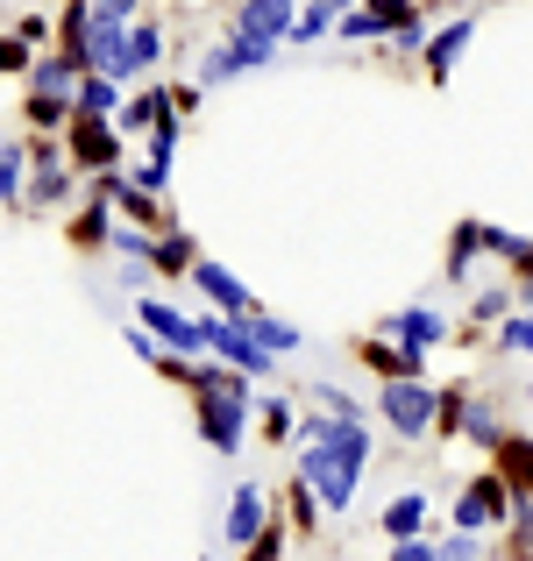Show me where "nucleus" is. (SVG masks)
<instances>
[{"label":"nucleus","mask_w":533,"mask_h":561,"mask_svg":"<svg viewBox=\"0 0 533 561\" xmlns=\"http://www.w3.org/2000/svg\"><path fill=\"white\" fill-rule=\"evenodd\" d=\"M299 440H306V448H299L306 491H320V505L349 512L355 477H363V462H370V434H363L355 420H306Z\"/></svg>","instance_id":"nucleus-1"},{"label":"nucleus","mask_w":533,"mask_h":561,"mask_svg":"<svg viewBox=\"0 0 533 561\" xmlns=\"http://www.w3.org/2000/svg\"><path fill=\"white\" fill-rule=\"evenodd\" d=\"M192 391H200V434H206V448H220V455H235V440H242V412H249V377H235V370H192Z\"/></svg>","instance_id":"nucleus-2"},{"label":"nucleus","mask_w":533,"mask_h":561,"mask_svg":"<svg viewBox=\"0 0 533 561\" xmlns=\"http://www.w3.org/2000/svg\"><path fill=\"white\" fill-rule=\"evenodd\" d=\"M200 334H206V348H214V356L228 363L235 377H263V370H271V356H263V348H257V334H249V320L206 313V320H200Z\"/></svg>","instance_id":"nucleus-3"},{"label":"nucleus","mask_w":533,"mask_h":561,"mask_svg":"<svg viewBox=\"0 0 533 561\" xmlns=\"http://www.w3.org/2000/svg\"><path fill=\"white\" fill-rule=\"evenodd\" d=\"M292 22H299V8H292V0H242V8H235V43L277 50V43L292 36Z\"/></svg>","instance_id":"nucleus-4"},{"label":"nucleus","mask_w":533,"mask_h":561,"mask_svg":"<svg viewBox=\"0 0 533 561\" xmlns=\"http://www.w3.org/2000/svg\"><path fill=\"white\" fill-rule=\"evenodd\" d=\"M65 150L79 157V164L114 171V164H122V128L100 122V114H71V122H65Z\"/></svg>","instance_id":"nucleus-5"},{"label":"nucleus","mask_w":533,"mask_h":561,"mask_svg":"<svg viewBox=\"0 0 533 561\" xmlns=\"http://www.w3.org/2000/svg\"><path fill=\"white\" fill-rule=\"evenodd\" d=\"M377 412L398 426V434H427V426H434V391H427L420 377H392L384 398H377Z\"/></svg>","instance_id":"nucleus-6"},{"label":"nucleus","mask_w":533,"mask_h":561,"mask_svg":"<svg viewBox=\"0 0 533 561\" xmlns=\"http://www.w3.org/2000/svg\"><path fill=\"white\" fill-rule=\"evenodd\" d=\"M512 512V491L498 477H477L463 497H455V534H477V526H491V519H506Z\"/></svg>","instance_id":"nucleus-7"},{"label":"nucleus","mask_w":533,"mask_h":561,"mask_svg":"<svg viewBox=\"0 0 533 561\" xmlns=\"http://www.w3.org/2000/svg\"><path fill=\"white\" fill-rule=\"evenodd\" d=\"M143 328H150V334H165V342H171V356H192V348H206L200 320H185V313H178V306H165V299H143Z\"/></svg>","instance_id":"nucleus-8"},{"label":"nucleus","mask_w":533,"mask_h":561,"mask_svg":"<svg viewBox=\"0 0 533 561\" xmlns=\"http://www.w3.org/2000/svg\"><path fill=\"white\" fill-rule=\"evenodd\" d=\"M257 65H271V50H257V43H220V50L200 57V79L220 85V79H242V71H257Z\"/></svg>","instance_id":"nucleus-9"},{"label":"nucleus","mask_w":533,"mask_h":561,"mask_svg":"<svg viewBox=\"0 0 533 561\" xmlns=\"http://www.w3.org/2000/svg\"><path fill=\"white\" fill-rule=\"evenodd\" d=\"M192 285H200L228 320H249V291H242V277H228L220 263H192Z\"/></svg>","instance_id":"nucleus-10"},{"label":"nucleus","mask_w":533,"mask_h":561,"mask_svg":"<svg viewBox=\"0 0 533 561\" xmlns=\"http://www.w3.org/2000/svg\"><path fill=\"white\" fill-rule=\"evenodd\" d=\"M271 526V512H263V491L249 483V491H235L228 505V548H257V534Z\"/></svg>","instance_id":"nucleus-11"},{"label":"nucleus","mask_w":533,"mask_h":561,"mask_svg":"<svg viewBox=\"0 0 533 561\" xmlns=\"http://www.w3.org/2000/svg\"><path fill=\"white\" fill-rule=\"evenodd\" d=\"M384 334H392L398 348H434V342H441L449 328H441V313H434V306H406V313H398V320H392Z\"/></svg>","instance_id":"nucleus-12"},{"label":"nucleus","mask_w":533,"mask_h":561,"mask_svg":"<svg viewBox=\"0 0 533 561\" xmlns=\"http://www.w3.org/2000/svg\"><path fill=\"white\" fill-rule=\"evenodd\" d=\"M65 192H71V171L57 157V142H36V192H29V206H57Z\"/></svg>","instance_id":"nucleus-13"},{"label":"nucleus","mask_w":533,"mask_h":561,"mask_svg":"<svg viewBox=\"0 0 533 561\" xmlns=\"http://www.w3.org/2000/svg\"><path fill=\"white\" fill-rule=\"evenodd\" d=\"M498 483H506L512 497H526L533 491V440H498Z\"/></svg>","instance_id":"nucleus-14"},{"label":"nucleus","mask_w":533,"mask_h":561,"mask_svg":"<svg viewBox=\"0 0 533 561\" xmlns=\"http://www.w3.org/2000/svg\"><path fill=\"white\" fill-rule=\"evenodd\" d=\"M71 114H100V122H114V114H122V93H114V79H93V71H86L79 93H71Z\"/></svg>","instance_id":"nucleus-15"},{"label":"nucleus","mask_w":533,"mask_h":561,"mask_svg":"<svg viewBox=\"0 0 533 561\" xmlns=\"http://www.w3.org/2000/svg\"><path fill=\"white\" fill-rule=\"evenodd\" d=\"M355 8V0H314V8H306L299 14V22H292V36H299V43H314V36H328V28L334 22H342V14Z\"/></svg>","instance_id":"nucleus-16"},{"label":"nucleus","mask_w":533,"mask_h":561,"mask_svg":"<svg viewBox=\"0 0 533 561\" xmlns=\"http://www.w3.org/2000/svg\"><path fill=\"white\" fill-rule=\"evenodd\" d=\"M463 43H469V22L441 28V36L427 43V71H434V79H449V71H455V57H463Z\"/></svg>","instance_id":"nucleus-17"},{"label":"nucleus","mask_w":533,"mask_h":561,"mask_svg":"<svg viewBox=\"0 0 533 561\" xmlns=\"http://www.w3.org/2000/svg\"><path fill=\"white\" fill-rule=\"evenodd\" d=\"M249 334H257V348H263V356H292V348L306 342V334L292 328V320H249Z\"/></svg>","instance_id":"nucleus-18"},{"label":"nucleus","mask_w":533,"mask_h":561,"mask_svg":"<svg viewBox=\"0 0 533 561\" xmlns=\"http://www.w3.org/2000/svg\"><path fill=\"white\" fill-rule=\"evenodd\" d=\"M420 512H427V497H392V505H384V534L412 540V534H420Z\"/></svg>","instance_id":"nucleus-19"},{"label":"nucleus","mask_w":533,"mask_h":561,"mask_svg":"<svg viewBox=\"0 0 533 561\" xmlns=\"http://www.w3.org/2000/svg\"><path fill=\"white\" fill-rule=\"evenodd\" d=\"M150 263H157V271H192V242H185V234H157Z\"/></svg>","instance_id":"nucleus-20"},{"label":"nucleus","mask_w":533,"mask_h":561,"mask_svg":"<svg viewBox=\"0 0 533 561\" xmlns=\"http://www.w3.org/2000/svg\"><path fill=\"white\" fill-rule=\"evenodd\" d=\"M157 43H165V36H157L150 22H136V28H128V65L150 71V65H157Z\"/></svg>","instance_id":"nucleus-21"},{"label":"nucleus","mask_w":533,"mask_h":561,"mask_svg":"<svg viewBox=\"0 0 533 561\" xmlns=\"http://www.w3.org/2000/svg\"><path fill=\"white\" fill-rule=\"evenodd\" d=\"M463 434L484 440V448H498V440H506V434H498V412H491V405H469V412H463Z\"/></svg>","instance_id":"nucleus-22"},{"label":"nucleus","mask_w":533,"mask_h":561,"mask_svg":"<svg viewBox=\"0 0 533 561\" xmlns=\"http://www.w3.org/2000/svg\"><path fill=\"white\" fill-rule=\"evenodd\" d=\"M22 164H29V157L14 150V142H0V199H14V192H22Z\"/></svg>","instance_id":"nucleus-23"},{"label":"nucleus","mask_w":533,"mask_h":561,"mask_svg":"<svg viewBox=\"0 0 533 561\" xmlns=\"http://www.w3.org/2000/svg\"><path fill=\"white\" fill-rule=\"evenodd\" d=\"M263 426H271V440H285V434H299V412H292L285 398H271V405H263Z\"/></svg>","instance_id":"nucleus-24"},{"label":"nucleus","mask_w":533,"mask_h":561,"mask_svg":"<svg viewBox=\"0 0 533 561\" xmlns=\"http://www.w3.org/2000/svg\"><path fill=\"white\" fill-rule=\"evenodd\" d=\"M150 157H157V164H171V157H178V114H165V122H157V136H150Z\"/></svg>","instance_id":"nucleus-25"},{"label":"nucleus","mask_w":533,"mask_h":561,"mask_svg":"<svg viewBox=\"0 0 533 561\" xmlns=\"http://www.w3.org/2000/svg\"><path fill=\"white\" fill-rule=\"evenodd\" d=\"M29 122H36V128H57V122H71V107H65V100H36V93H29Z\"/></svg>","instance_id":"nucleus-26"},{"label":"nucleus","mask_w":533,"mask_h":561,"mask_svg":"<svg viewBox=\"0 0 533 561\" xmlns=\"http://www.w3.org/2000/svg\"><path fill=\"white\" fill-rule=\"evenodd\" d=\"M71 234H79V242H107V206H86Z\"/></svg>","instance_id":"nucleus-27"},{"label":"nucleus","mask_w":533,"mask_h":561,"mask_svg":"<svg viewBox=\"0 0 533 561\" xmlns=\"http://www.w3.org/2000/svg\"><path fill=\"white\" fill-rule=\"evenodd\" d=\"M165 179H171V164H157V157H150V164H136V179H128V185L157 199V192H165Z\"/></svg>","instance_id":"nucleus-28"},{"label":"nucleus","mask_w":533,"mask_h":561,"mask_svg":"<svg viewBox=\"0 0 533 561\" xmlns=\"http://www.w3.org/2000/svg\"><path fill=\"white\" fill-rule=\"evenodd\" d=\"M506 348H520V356H533V313H512V320H506Z\"/></svg>","instance_id":"nucleus-29"},{"label":"nucleus","mask_w":533,"mask_h":561,"mask_svg":"<svg viewBox=\"0 0 533 561\" xmlns=\"http://www.w3.org/2000/svg\"><path fill=\"white\" fill-rule=\"evenodd\" d=\"M342 36H355V43H363V36H384V22H377V14H342Z\"/></svg>","instance_id":"nucleus-30"},{"label":"nucleus","mask_w":533,"mask_h":561,"mask_svg":"<svg viewBox=\"0 0 533 561\" xmlns=\"http://www.w3.org/2000/svg\"><path fill=\"white\" fill-rule=\"evenodd\" d=\"M0 71H29V43L22 36H0Z\"/></svg>","instance_id":"nucleus-31"},{"label":"nucleus","mask_w":533,"mask_h":561,"mask_svg":"<svg viewBox=\"0 0 533 561\" xmlns=\"http://www.w3.org/2000/svg\"><path fill=\"white\" fill-rule=\"evenodd\" d=\"M434 561H477V534H455V540H449V548H441Z\"/></svg>","instance_id":"nucleus-32"},{"label":"nucleus","mask_w":533,"mask_h":561,"mask_svg":"<svg viewBox=\"0 0 533 561\" xmlns=\"http://www.w3.org/2000/svg\"><path fill=\"white\" fill-rule=\"evenodd\" d=\"M512 526H520V540L533 548V491H526V497H512Z\"/></svg>","instance_id":"nucleus-33"},{"label":"nucleus","mask_w":533,"mask_h":561,"mask_svg":"<svg viewBox=\"0 0 533 561\" xmlns=\"http://www.w3.org/2000/svg\"><path fill=\"white\" fill-rule=\"evenodd\" d=\"M491 313H506V291H498V285L477 291V320H491Z\"/></svg>","instance_id":"nucleus-34"},{"label":"nucleus","mask_w":533,"mask_h":561,"mask_svg":"<svg viewBox=\"0 0 533 561\" xmlns=\"http://www.w3.org/2000/svg\"><path fill=\"white\" fill-rule=\"evenodd\" d=\"M392 561H434V548H427V540H398Z\"/></svg>","instance_id":"nucleus-35"},{"label":"nucleus","mask_w":533,"mask_h":561,"mask_svg":"<svg viewBox=\"0 0 533 561\" xmlns=\"http://www.w3.org/2000/svg\"><path fill=\"white\" fill-rule=\"evenodd\" d=\"M526 299H533V263H526Z\"/></svg>","instance_id":"nucleus-36"}]
</instances>
